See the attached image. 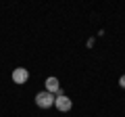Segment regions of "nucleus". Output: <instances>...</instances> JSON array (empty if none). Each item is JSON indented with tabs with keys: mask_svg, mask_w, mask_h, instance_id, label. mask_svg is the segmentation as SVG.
<instances>
[{
	"mask_svg": "<svg viewBox=\"0 0 125 117\" xmlns=\"http://www.w3.org/2000/svg\"><path fill=\"white\" fill-rule=\"evenodd\" d=\"M54 98H56L54 94H50V92L44 90V92H40V94L36 96V105L40 109H48V107H52V105H54Z\"/></svg>",
	"mask_w": 125,
	"mask_h": 117,
	"instance_id": "obj_1",
	"label": "nucleus"
},
{
	"mask_svg": "<svg viewBox=\"0 0 125 117\" xmlns=\"http://www.w3.org/2000/svg\"><path fill=\"white\" fill-rule=\"evenodd\" d=\"M54 107H56L61 113H67V111H71L73 103H71V98H69V96H65V94H58L56 98H54Z\"/></svg>",
	"mask_w": 125,
	"mask_h": 117,
	"instance_id": "obj_2",
	"label": "nucleus"
},
{
	"mask_svg": "<svg viewBox=\"0 0 125 117\" xmlns=\"http://www.w3.org/2000/svg\"><path fill=\"white\" fill-rule=\"evenodd\" d=\"M27 80H29V71H27L25 67H17L13 71V82L15 84H25Z\"/></svg>",
	"mask_w": 125,
	"mask_h": 117,
	"instance_id": "obj_3",
	"label": "nucleus"
},
{
	"mask_svg": "<svg viewBox=\"0 0 125 117\" xmlns=\"http://www.w3.org/2000/svg\"><path fill=\"white\" fill-rule=\"evenodd\" d=\"M58 88H61V84H58L56 77H48L46 80V92H50V94H54V92H58Z\"/></svg>",
	"mask_w": 125,
	"mask_h": 117,
	"instance_id": "obj_4",
	"label": "nucleus"
},
{
	"mask_svg": "<svg viewBox=\"0 0 125 117\" xmlns=\"http://www.w3.org/2000/svg\"><path fill=\"white\" fill-rule=\"evenodd\" d=\"M119 86H121V88H125V75H121V80H119Z\"/></svg>",
	"mask_w": 125,
	"mask_h": 117,
	"instance_id": "obj_5",
	"label": "nucleus"
}]
</instances>
